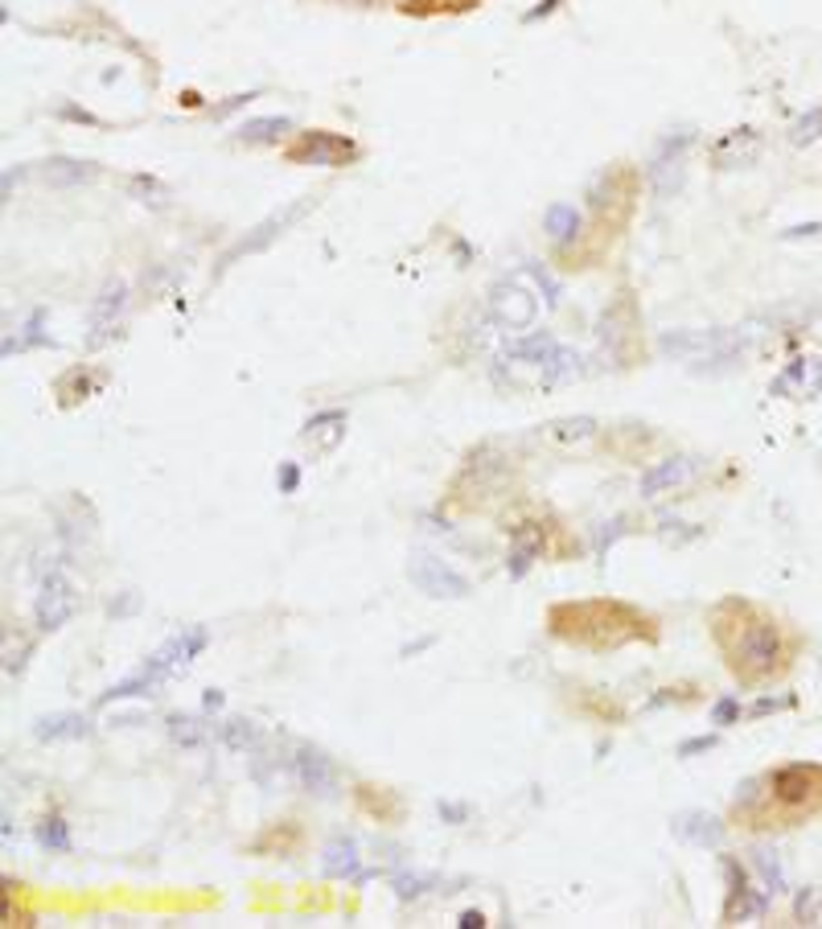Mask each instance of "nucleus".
Here are the masks:
<instances>
[{
  "instance_id": "nucleus-3",
  "label": "nucleus",
  "mask_w": 822,
  "mask_h": 929,
  "mask_svg": "<svg viewBox=\"0 0 822 929\" xmlns=\"http://www.w3.org/2000/svg\"><path fill=\"white\" fill-rule=\"evenodd\" d=\"M547 630L568 645L584 650H621L629 642L654 645L662 638L658 617L642 613L638 605L617 597H593V600H564L547 609Z\"/></svg>"
},
{
  "instance_id": "nucleus-16",
  "label": "nucleus",
  "mask_w": 822,
  "mask_h": 929,
  "mask_svg": "<svg viewBox=\"0 0 822 929\" xmlns=\"http://www.w3.org/2000/svg\"><path fill=\"white\" fill-rule=\"evenodd\" d=\"M210 736H214V728L202 716H169V740L181 749H202Z\"/></svg>"
},
{
  "instance_id": "nucleus-21",
  "label": "nucleus",
  "mask_w": 822,
  "mask_h": 929,
  "mask_svg": "<svg viewBox=\"0 0 822 929\" xmlns=\"http://www.w3.org/2000/svg\"><path fill=\"white\" fill-rule=\"evenodd\" d=\"M547 226H552V235L559 243H572L576 239V231H580V218H576V211H568V206H555V211L547 214Z\"/></svg>"
},
{
  "instance_id": "nucleus-19",
  "label": "nucleus",
  "mask_w": 822,
  "mask_h": 929,
  "mask_svg": "<svg viewBox=\"0 0 822 929\" xmlns=\"http://www.w3.org/2000/svg\"><path fill=\"white\" fill-rule=\"evenodd\" d=\"M473 4H481V0H404L399 4V13H412V17H436V13H469Z\"/></svg>"
},
{
  "instance_id": "nucleus-18",
  "label": "nucleus",
  "mask_w": 822,
  "mask_h": 929,
  "mask_svg": "<svg viewBox=\"0 0 822 929\" xmlns=\"http://www.w3.org/2000/svg\"><path fill=\"white\" fill-rule=\"evenodd\" d=\"M691 473V461H666V464H658V469H650L642 478V494L645 498H654V494H662L666 485H679V481L687 478Z\"/></svg>"
},
{
  "instance_id": "nucleus-23",
  "label": "nucleus",
  "mask_w": 822,
  "mask_h": 929,
  "mask_svg": "<svg viewBox=\"0 0 822 929\" xmlns=\"http://www.w3.org/2000/svg\"><path fill=\"white\" fill-rule=\"evenodd\" d=\"M276 132H288V124L285 120H255V124H247V128H243V140H271V136Z\"/></svg>"
},
{
  "instance_id": "nucleus-28",
  "label": "nucleus",
  "mask_w": 822,
  "mask_h": 929,
  "mask_svg": "<svg viewBox=\"0 0 822 929\" xmlns=\"http://www.w3.org/2000/svg\"><path fill=\"white\" fill-rule=\"evenodd\" d=\"M461 926H465V929H473V926H485V917H481V914H473V909H469V914H461Z\"/></svg>"
},
{
  "instance_id": "nucleus-12",
  "label": "nucleus",
  "mask_w": 822,
  "mask_h": 929,
  "mask_svg": "<svg viewBox=\"0 0 822 929\" xmlns=\"http://www.w3.org/2000/svg\"><path fill=\"white\" fill-rule=\"evenodd\" d=\"M90 733H95V728H90V719L78 716V712H54V716H42L38 719V728H33L38 740H87Z\"/></svg>"
},
{
  "instance_id": "nucleus-14",
  "label": "nucleus",
  "mask_w": 822,
  "mask_h": 929,
  "mask_svg": "<svg viewBox=\"0 0 822 929\" xmlns=\"http://www.w3.org/2000/svg\"><path fill=\"white\" fill-rule=\"evenodd\" d=\"M728 872H733V888H728V905H724V921L728 926H736V917L740 921H748V917H761L765 900L748 888L745 872H736V864H728Z\"/></svg>"
},
{
  "instance_id": "nucleus-25",
  "label": "nucleus",
  "mask_w": 822,
  "mask_h": 929,
  "mask_svg": "<svg viewBox=\"0 0 822 929\" xmlns=\"http://www.w3.org/2000/svg\"><path fill=\"white\" fill-rule=\"evenodd\" d=\"M707 749H716V736H695V740H683L679 745V757H695V752H707Z\"/></svg>"
},
{
  "instance_id": "nucleus-8",
  "label": "nucleus",
  "mask_w": 822,
  "mask_h": 929,
  "mask_svg": "<svg viewBox=\"0 0 822 929\" xmlns=\"http://www.w3.org/2000/svg\"><path fill=\"white\" fill-rule=\"evenodd\" d=\"M78 613V592L75 585L66 580V576H45L42 580V592H38V600H33V621H38V630L42 633H54L62 630L71 617Z\"/></svg>"
},
{
  "instance_id": "nucleus-5",
  "label": "nucleus",
  "mask_w": 822,
  "mask_h": 929,
  "mask_svg": "<svg viewBox=\"0 0 822 929\" xmlns=\"http://www.w3.org/2000/svg\"><path fill=\"white\" fill-rule=\"evenodd\" d=\"M210 645V633H206V626H181L173 638L164 645H157L149 654V662L136 671V675H128V679H120L111 691H104L99 695V707H107V704H120V700H128V695H145V691H157L164 683V679H173V675H181L190 662L202 654Z\"/></svg>"
},
{
  "instance_id": "nucleus-4",
  "label": "nucleus",
  "mask_w": 822,
  "mask_h": 929,
  "mask_svg": "<svg viewBox=\"0 0 822 929\" xmlns=\"http://www.w3.org/2000/svg\"><path fill=\"white\" fill-rule=\"evenodd\" d=\"M633 202H638V173L626 165L613 169V173L605 178V190L593 197V218H588V226H580L576 239L564 243V252H559L564 268L568 271L588 268L593 259H600V255L609 252V247L621 239V231L629 226V218H633Z\"/></svg>"
},
{
  "instance_id": "nucleus-11",
  "label": "nucleus",
  "mask_w": 822,
  "mask_h": 929,
  "mask_svg": "<svg viewBox=\"0 0 822 929\" xmlns=\"http://www.w3.org/2000/svg\"><path fill=\"white\" fill-rule=\"evenodd\" d=\"M538 555H543V526H519L514 531V543H510V559H506V572L514 576V580H523L526 572H531V564H535Z\"/></svg>"
},
{
  "instance_id": "nucleus-10",
  "label": "nucleus",
  "mask_w": 822,
  "mask_h": 929,
  "mask_svg": "<svg viewBox=\"0 0 822 929\" xmlns=\"http://www.w3.org/2000/svg\"><path fill=\"white\" fill-rule=\"evenodd\" d=\"M674 835L683 843H695V847H716L724 826L703 810H683V814H674Z\"/></svg>"
},
{
  "instance_id": "nucleus-6",
  "label": "nucleus",
  "mask_w": 822,
  "mask_h": 929,
  "mask_svg": "<svg viewBox=\"0 0 822 929\" xmlns=\"http://www.w3.org/2000/svg\"><path fill=\"white\" fill-rule=\"evenodd\" d=\"M285 157L292 161V165L338 169V165H350V161L359 157V145H354V140H345V136H338V132H300L297 140L285 149Z\"/></svg>"
},
{
  "instance_id": "nucleus-20",
  "label": "nucleus",
  "mask_w": 822,
  "mask_h": 929,
  "mask_svg": "<svg viewBox=\"0 0 822 929\" xmlns=\"http://www.w3.org/2000/svg\"><path fill=\"white\" fill-rule=\"evenodd\" d=\"M38 843L50 847V852H71V826L62 823V819H45L38 826Z\"/></svg>"
},
{
  "instance_id": "nucleus-9",
  "label": "nucleus",
  "mask_w": 822,
  "mask_h": 929,
  "mask_svg": "<svg viewBox=\"0 0 822 929\" xmlns=\"http://www.w3.org/2000/svg\"><path fill=\"white\" fill-rule=\"evenodd\" d=\"M292 773H297L300 790H309V794L329 798L333 790H338V769H333V761H329L321 749H313V745H297Z\"/></svg>"
},
{
  "instance_id": "nucleus-22",
  "label": "nucleus",
  "mask_w": 822,
  "mask_h": 929,
  "mask_svg": "<svg viewBox=\"0 0 822 929\" xmlns=\"http://www.w3.org/2000/svg\"><path fill=\"white\" fill-rule=\"evenodd\" d=\"M433 885H436L433 876H395V893H399L404 900H407V897H412V900L424 897V893H428Z\"/></svg>"
},
{
  "instance_id": "nucleus-24",
  "label": "nucleus",
  "mask_w": 822,
  "mask_h": 929,
  "mask_svg": "<svg viewBox=\"0 0 822 929\" xmlns=\"http://www.w3.org/2000/svg\"><path fill=\"white\" fill-rule=\"evenodd\" d=\"M736 719H740V704H736V700H716V707H712V724H716V728H728Z\"/></svg>"
},
{
  "instance_id": "nucleus-26",
  "label": "nucleus",
  "mask_w": 822,
  "mask_h": 929,
  "mask_svg": "<svg viewBox=\"0 0 822 929\" xmlns=\"http://www.w3.org/2000/svg\"><path fill=\"white\" fill-rule=\"evenodd\" d=\"M297 481H300L297 464H285V469H280V490H285V494H292V490H297Z\"/></svg>"
},
{
  "instance_id": "nucleus-2",
  "label": "nucleus",
  "mask_w": 822,
  "mask_h": 929,
  "mask_svg": "<svg viewBox=\"0 0 822 929\" xmlns=\"http://www.w3.org/2000/svg\"><path fill=\"white\" fill-rule=\"evenodd\" d=\"M733 819L748 831H793L822 819V765L790 761L745 781Z\"/></svg>"
},
{
  "instance_id": "nucleus-13",
  "label": "nucleus",
  "mask_w": 822,
  "mask_h": 929,
  "mask_svg": "<svg viewBox=\"0 0 822 929\" xmlns=\"http://www.w3.org/2000/svg\"><path fill=\"white\" fill-rule=\"evenodd\" d=\"M321 868L333 880H354L359 876V843L345 840V835H333L325 843V852H321Z\"/></svg>"
},
{
  "instance_id": "nucleus-27",
  "label": "nucleus",
  "mask_w": 822,
  "mask_h": 929,
  "mask_svg": "<svg viewBox=\"0 0 822 929\" xmlns=\"http://www.w3.org/2000/svg\"><path fill=\"white\" fill-rule=\"evenodd\" d=\"M465 814H469V807H457V802H440V819H452V823H461Z\"/></svg>"
},
{
  "instance_id": "nucleus-1",
  "label": "nucleus",
  "mask_w": 822,
  "mask_h": 929,
  "mask_svg": "<svg viewBox=\"0 0 822 929\" xmlns=\"http://www.w3.org/2000/svg\"><path fill=\"white\" fill-rule=\"evenodd\" d=\"M712 642L740 687H769L793 671L802 638L757 600L724 597L712 609Z\"/></svg>"
},
{
  "instance_id": "nucleus-29",
  "label": "nucleus",
  "mask_w": 822,
  "mask_h": 929,
  "mask_svg": "<svg viewBox=\"0 0 822 929\" xmlns=\"http://www.w3.org/2000/svg\"><path fill=\"white\" fill-rule=\"evenodd\" d=\"M206 707H223V691H206Z\"/></svg>"
},
{
  "instance_id": "nucleus-17",
  "label": "nucleus",
  "mask_w": 822,
  "mask_h": 929,
  "mask_svg": "<svg viewBox=\"0 0 822 929\" xmlns=\"http://www.w3.org/2000/svg\"><path fill=\"white\" fill-rule=\"evenodd\" d=\"M359 802L362 810H371L378 819H391V823L404 814V802L391 794V790H378V786H359Z\"/></svg>"
},
{
  "instance_id": "nucleus-15",
  "label": "nucleus",
  "mask_w": 822,
  "mask_h": 929,
  "mask_svg": "<svg viewBox=\"0 0 822 929\" xmlns=\"http://www.w3.org/2000/svg\"><path fill=\"white\" fill-rule=\"evenodd\" d=\"M218 740H223V749H231V752H255L264 745V728L247 716H231L218 724Z\"/></svg>"
},
{
  "instance_id": "nucleus-7",
  "label": "nucleus",
  "mask_w": 822,
  "mask_h": 929,
  "mask_svg": "<svg viewBox=\"0 0 822 929\" xmlns=\"http://www.w3.org/2000/svg\"><path fill=\"white\" fill-rule=\"evenodd\" d=\"M407 580H412L424 597H433V600H465L469 597V580H465L457 568H449L445 559H436V555H416V559L407 564Z\"/></svg>"
}]
</instances>
